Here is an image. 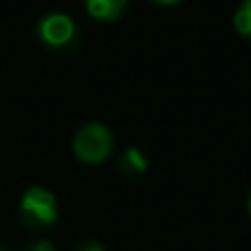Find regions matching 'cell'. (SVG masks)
Returning <instances> with one entry per match:
<instances>
[{
    "mask_svg": "<svg viewBox=\"0 0 251 251\" xmlns=\"http://www.w3.org/2000/svg\"><path fill=\"white\" fill-rule=\"evenodd\" d=\"M73 150L84 163H101L113 152V134L101 124H86L75 134Z\"/></svg>",
    "mask_w": 251,
    "mask_h": 251,
    "instance_id": "1",
    "label": "cell"
},
{
    "mask_svg": "<svg viewBox=\"0 0 251 251\" xmlns=\"http://www.w3.org/2000/svg\"><path fill=\"white\" fill-rule=\"evenodd\" d=\"M22 223L31 229H44V227L53 225L57 218V205L55 196L44 187H31L20 203Z\"/></svg>",
    "mask_w": 251,
    "mask_h": 251,
    "instance_id": "2",
    "label": "cell"
},
{
    "mask_svg": "<svg viewBox=\"0 0 251 251\" xmlns=\"http://www.w3.org/2000/svg\"><path fill=\"white\" fill-rule=\"evenodd\" d=\"M38 33L44 44H49L53 49H62L69 47L75 40V25L64 13H53V16H47L40 20Z\"/></svg>",
    "mask_w": 251,
    "mask_h": 251,
    "instance_id": "3",
    "label": "cell"
},
{
    "mask_svg": "<svg viewBox=\"0 0 251 251\" xmlns=\"http://www.w3.org/2000/svg\"><path fill=\"white\" fill-rule=\"evenodd\" d=\"M128 0H86V9L97 20H117Z\"/></svg>",
    "mask_w": 251,
    "mask_h": 251,
    "instance_id": "4",
    "label": "cell"
},
{
    "mask_svg": "<svg viewBox=\"0 0 251 251\" xmlns=\"http://www.w3.org/2000/svg\"><path fill=\"white\" fill-rule=\"evenodd\" d=\"M122 170L128 174H143L148 170V161L137 148H128L122 159Z\"/></svg>",
    "mask_w": 251,
    "mask_h": 251,
    "instance_id": "5",
    "label": "cell"
},
{
    "mask_svg": "<svg viewBox=\"0 0 251 251\" xmlns=\"http://www.w3.org/2000/svg\"><path fill=\"white\" fill-rule=\"evenodd\" d=\"M234 26L240 35L251 38V0H243L240 9L234 16Z\"/></svg>",
    "mask_w": 251,
    "mask_h": 251,
    "instance_id": "6",
    "label": "cell"
},
{
    "mask_svg": "<svg viewBox=\"0 0 251 251\" xmlns=\"http://www.w3.org/2000/svg\"><path fill=\"white\" fill-rule=\"evenodd\" d=\"M26 251H55V247H53L49 240H40V243H35V245H31Z\"/></svg>",
    "mask_w": 251,
    "mask_h": 251,
    "instance_id": "7",
    "label": "cell"
},
{
    "mask_svg": "<svg viewBox=\"0 0 251 251\" xmlns=\"http://www.w3.org/2000/svg\"><path fill=\"white\" fill-rule=\"evenodd\" d=\"M77 251H104V247L97 245V243H84V245L77 247Z\"/></svg>",
    "mask_w": 251,
    "mask_h": 251,
    "instance_id": "8",
    "label": "cell"
},
{
    "mask_svg": "<svg viewBox=\"0 0 251 251\" xmlns=\"http://www.w3.org/2000/svg\"><path fill=\"white\" fill-rule=\"evenodd\" d=\"M156 2H161V4H176V2H181V0H156Z\"/></svg>",
    "mask_w": 251,
    "mask_h": 251,
    "instance_id": "9",
    "label": "cell"
},
{
    "mask_svg": "<svg viewBox=\"0 0 251 251\" xmlns=\"http://www.w3.org/2000/svg\"><path fill=\"white\" fill-rule=\"evenodd\" d=\"M249 214H251V196H249Z\"/></svg>",
    "mask_w": 251,
    "mask_h": 251,
    "instance_id": "10",
    "label": "cell"
},
{
    "mask_svg": "<svg viewBox=\"0 0 251 251\" xmlns=\"http://www.w3.org/2000/svg\"><path fill=\"white\" fill-rule=\"evenodd\" d=\"M0 251H9V249H4V247H0Z\"/></svg>",
    "mask_w": 251,
    "mask_h": 251,
    "instance_id": "11",
    "label": "cell"
}]
</instances>
